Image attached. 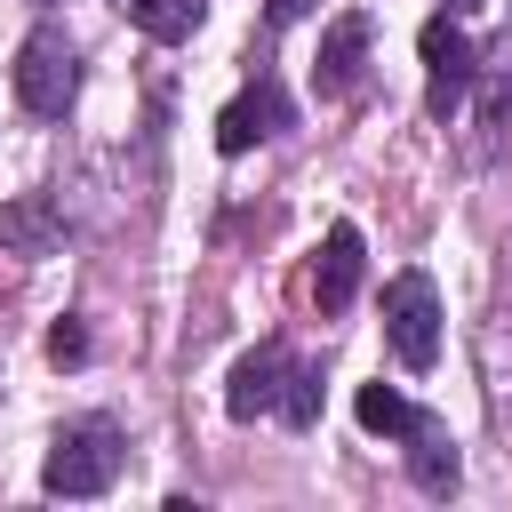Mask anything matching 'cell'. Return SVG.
<instances>
[{
	"label": "cell",
	"instance_id": "cell-4",
	"mask_svg": "<svg viewBox=\"0 0 512 512\" xmlns=\"http://www.w3.org/2000/svg\"><path fill=\"white\" fill-rule=\"evenodd\" d=\"M416 48H424V112L432 120H448L456 104H464V88H472V40H464V24H448V16H432L424 32H416Z\"/></svg>",
	"mask_w": 512,
	"mask_h": 512
},
{
	"label": "cell",
	"instance_id": "cell-15",
	"mask_svg": "<svg viewBox=\"0 0 512 512\" xmlns=\"http://www.w3.org/2000/svg\"><path fill=\"white\" fill-rule=\"evenodd\" d=\"M272 8V24H296V16H312V0H264Z\"/></svg>",
	"mask_w": 512,
	"mask_h": 512
},
{
	"label": "cell",
	"instance_id": "cell-8",
	"mask_svg": "<svg viewBox=\"0 0 512 512\" xmlns=\"http://www.w3.org/2000/svg\"><path fill=\"white\" fill-rule=\"evenodd\" d=\"M360 272H368L360 224H328V240H320V264H312V304H320V312H344V304L360 296Z\"/></svg>",
	"mask_w": 512,
	"mask_h": 512
},
{
	"label": "cell",
	"instance_id": "cell-9",
	"mask_svg": "<svg viewBox=\"0 0 512 512\" xmlns=\"http://www.w3.org/2000/svg\"><path fill=\"white\" fill-rule=\"evenodd\" d=\"M408 480H416L424 496H448V488H456V440H448L440 416H424V424L408 432Z\"/></svg>",
	"mask_w": 512,
	"mask_h": 512
},
{
	"label": "cell",
	"instance_id": "cell-10",
	"mask_svg": "<svg viewBox=\"0 0 512 512\" xmlns=\"http://www.w3.org/2000/svg\"><path fill=\"white\" fill-rule=\"evenodd\" d=\"M120 16H128L144 40H192L200 16H208V0H120Z\"/></svg>",
	"mask_w": 512,
	"mask_h": 512
},
{
	"label": "cell",
	"instance_id": "cell-7",
	"mask_svg": "<svg viewBox=\"0 0 512 512\" xmlns=\"http://www.w3.org/2000/svg\"><path fill=\"white\" fill-rule=\"evenodd\" d=\"M360 64H368V16H360V8H344V16L320 32L312 88H320V96H352V88H360Z\"/></svg>",
	"mask_w": 512,
	"mask_h": 512
},
{
	"label": "cell",
	"instance_id": "cell-6",
	"mask_svg": "<svg viewBox=\"0 0 512 512\" xmlns=\"http://www.w3.org/2000/svg\"><path fill=\"white\" fill-rule=\"evenodd\" d=\"M288 352L280 344H256L240 368H232V384H224V416H240V424H256V416H272L280 408V392H288Z\"/></svg>",
	"mask_w": 512,
	"mask_h": 512
},
{
	"label": "cell",
	"instance_id": "cell-5",
	"mask_svg": "<svg viewBox=\"0 0 512 512\" xmlns=\"http://www.w3.org/2000/svg\"><path fill=\"white\" fill-rule=\"evenodd\" d=\"M280 128H288V88H280L272 72H256V88H240V96L216 112V152L240 160V152H256V144L280 136Z\"/></svg>",
	"mask_w": 512,
	"mask_h": 512
},
{
	"label": "cell",
	"instance_id": "cell-11",
	"mask_svg": "<svg viewBox=\"0 0 512 512\" xmlns=\"http://www.w3.org/2000/svg\"><path fill=\"white\" fill-rule=\"evenodd\" d=\"M352 416H360L368 432H384V440H408V432L424 424V408H416L408 392H392V384H360V400H352Z\"/></svg>",
	"mask_w": 512,
	"mask_h": 512
},
{
	"label": "cell",
	"instance_id": "cell-16",
	"mask_svg": "<svg viewBox=\"0 0 512 512\" xmlns=\"http://www.w3.org/2000/svg\"><path fill=\"white\" fill-rule=\"evenodd\" d=\"M448 8H480V0H448Z\"/></svg>",
	"mask_w": 512,
	"mask_h": 512
},
{
	"label": "cell",
	"instance_id": "cell-14",
	"mask_svg": "<svg viewBox=\"0 0 512 512\" xmlns=\"http://www.w3.org/2000/svg\"><path fill=\"white\" fill-rule=\"evenodd\" d=\"M48 360H56V368H80V360H88V328H80V320H56V328H48Z\"/></svg>",
	"mask_w": 512,
	"mask_h": 512
},
{
	"label": "cell",
	"instance_id": "cell-13",
	"mask_svg": "<svg viewBox=\"0 0 512 512\" xmlns=\"http://www.w3.org/2000/svg\"><path fill=\"white\" fill-rule=\"evenodd\" d=\"M280 416H288L296 432H312V424H320V368H304V360L288 368V392H280Z\"/></svg>",
	"mask_w": 512,
	"mask_h": 512
},
{
	"label": "cell",
	"instance_id": "cell-1",
	"mask_svg": "<svg viewBox=\"0 0 512 512\" xmlns=\"http://www.w3.org/2000/svg\"><path fill=\"white\" fill-rule=\"evenodd\" d=\"M112 480H120V424L88 416V424H64L48 440V464H40L48 496H104Z\"/></svg>",
	"mask_w": 512,
	"mask_h": 512
},
{
	"label": "cell",
	"instance_id": "cell-3",
	"mask_svg": "<svg viewBox=\"0 0 512 512\" xmlns=\"http://www.w3.org/2000/svg\"><path fill=\"white\" fill-rule=\"evenodd\" d=\"M384 336H392L400 368H432L440 360V288L424 272H400L384 288Z\"/></svg>",
	"mask_w": 512,
	"mask_h": 512
},
{
	"label": "cell",
	"instance_id": "cell-12",
	"mask_svg": "<svg viewBox=\"0 0 512 512\" xmlns=\"http://www.w3.org/2000/svg\"><path fill=\"white\" fill-rule=\"evenodd\" d=\"M0 232H8V240H16L24 256H48V248L64 240V224L48 216V200H16V208L0 216Z\"/></svg>",
	"mask_w": 512,
	"mask_h": 512
},
{
	"label": "cell",
	"instance_id": "cell-2",
	"mask_svg": "<svg viewBox=\"0 0 512 512\" xmlns=\"http://www.w3.org/2000/svg\"><path fill=\"white\" fill-rule=\"evenodd\" d=\"M80 96V56L56 24H40L24 48H16V104L40 112V120H64V104Z\"/></svg>",
	"mask_w": 512,
	"mask_h": 512
},
{
	"label": "cell",
	"instance_id": "cell-17",
	"mask_svg": "<svg viewBox=\"0 0 512 512\" xmlns=\"http://www.w3.org/2000/svg\"><path fill=\"white\" fill-rule=\"evenodd\" d=\"M40 8H48V0H40Z\"/></svg>",
	"mask_w": 512,
	"mask_h": 512
}]
</instances>
